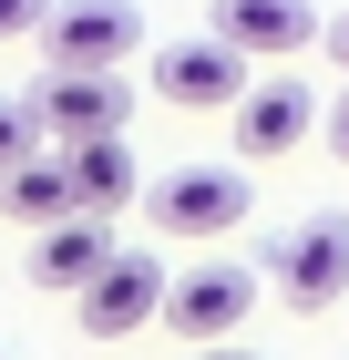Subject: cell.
<instances>
[{"mask_svg": "<svg viewBox=\"0 0 349 360\" xmlns=\"http://www.w3.org/2000/svg\"><path fill=\"white\" fill-rule=\"evenodd\" d=\"M144 217L175 248H206V237H226L246 217V165H175V175H154L144 186Z\"/></svg>", "mask_w": 349, "mask_h": 360, "instance_id": "cell-1", "label": "cell"}, {"mask_svg": "<svg viewBox=\"0 0 349 360\" xmlns=\"http://www.w3.org/2000/svg\"><path fill=\"white\" fill-rule=\"evenodd\" d=\"M268 288L288 309H308V319L339 309V288H349V217H339V206L308 217V226H288V237L268 248Z\"/></svg>", "mask_w": 349, "mask_h": 360, "instance_id": "cell-2", "label": "cell"}, {"mask_svg": "<svg viewBox=\"0 0 349 360\" xmlns=\"http://www.w3.org/2000/svg\"><path fill=\"white\" fill-rule=\"evenodd\" d=\"M164 299H175L164 257H154V248H124V257L72 299V319H82V340H124V330H164Z\"/></svg>", "mask_w": 349, "mask_h": 360, "instance_id": "cell-3", "label": "cell"}, {"mask_svg": "<svg viewBox=\"0 0 349 360\" xmlns=\"http://www.w3.org/2000/svg\"><path fill=\"white\" fill-rule=\"evenodd\" d=\"M41 52H52V72H124L144 52V11L134 0H62Z\"/></svg>", "mask_w": 349, "mask_h": 360, "instance_id": "cell-4", "label": "cell"}, {"mask_svg": "<svg viewBox=\"0 0 349 360\" xmlns=\"http://www.w3.org/2000/svg\"><path fill=\"white\" fill-rule=\"evenodd\" d=\"M154 93L175 113H216V103L237 113L257 83H246V52L226 41V31H195V41H164V52H154Z\"/></svg>", "mask_w": 349, "mask_h": 360, "instance_id": "cell-5", "label": "cell"}, {"mask_svg": "<svg viewBox=\"0 0 349 360\" xmlns=\"http://www.w3.org/2000/svg\"><path fill=\"white\" fill-rule=\"evenodd\" d=\"M246 309H257V268H237V257H195V268H175V299H164V330L206 350V340L246 330Z\"/></svg>", "mask_w": 349, "mask_h": 360, "instance_id": "cell-6", "label": "cell"}, {"mask_svg": "<svg viewBox=\"0 0 349 360\" xmlns=\"http://www.w3.org/2000/svg\"><path fill=\"white\" fill-rule=\"evenodd\" d=\"M31 113L52 144H93V134L134 124V83L124 72H52V83H31Z\"/></svg>", "mask_w": 349, "mask_h": 360, "instance_id": "cell-7", "label": "cell"}, {"mask_svg": "<svg viewBox=\"0 0 349 360\" xmlns=\"http://www.w3.org/2000/svg\"><path fill=\"white\" fill-rule=\"evenodd\" d=\"M216 31H226L246 62H298L308 41H329L319 0H216Z\"/></svg>", "mask_w": 349, "mask_h": 360, "instance_id": "cell-8", "label": "cell"}, {"mask_svg": "<svg viewBox=\"0 0 349 360\" xmlns=\"http://www.w3.org/2000/svg\"><path fill=\"white\" fill-rule=\"evenodd\" d=\"M308 134H329V124H319V93L298 83V72H288V83H257V93L237 103V155H246V165H268V155H298Z\"/></svg>", "mask_w": 349, "mask_h": 360, "instance_id": "cell-9", "label": "cell"}, {"mask_svg": "<svg viewBox=\"0 0 349 360\" xmlns=\"http://www.w3.org/2000/svg\"><path fill=\"white\" fill-rule=\"evenodd\" d=\"M113 257H124V248H113V226H103V217H62V226H41V237H31V288L82 299Z\"/></svg>", "mask_w": 349, "mask_h": 360, "instance_id": "cell-10", "label": "cell"}, {"mask_svg": "<svg viewBox=\"0 0 349 360\" xmlns=\"http://www.w3.org/2000/svg\"><path fill=\"white\" fill-rule=\"evenodd\" d=\"M0 206L41 237V226H62V217H82V186H72V165H52V155H31V165H11L0 175Z\"/></svg>", "mask_w": 349, "mask_h": 360, "instance_id": "cell-11", "label": "cell"}, {"mask_svg": "<svg viewBox=\"0 0 349 360\" xmlns=\"http://www.w3.org/2000/svg\"><path fill=\"white\" fill-rule=\"evenodd\" d=\"M62 165H72V186H82V217H113V206L134 195V144H124V134L62 144Z\"/></svg>", "mask_w": 349, "mask_h": 360, "instance_id": "cell-12", "label": "cell"}, {"mask_svg": "<svg viewBox=\"0 0 349 360\" xmlns=\"http://www.w3.org/2000/svg\"><path fill=\"white\" fill-rule=\"evenodd\" d=\"M41 144H52V134H41V113H31V93H0V175H11V165H31Z\"/></svg>", "mask_w": 349, "mask_h": 360, "instance_id": "cell-13", "label": "cell"}, {"mask_svg": "<svg viewBox=\"0 0 349 360\" xmlns=\"http://www.w3.org/2000/svg\"><path fill=\"white\" fill-rule=\"evenodd\" d=\"M62 0H0V41H41Z\"/></svg>", "mask_w": 349, "mask_h": 360, "instance_id": "cell-14", "label": "cell"}, {"mask_svg": "<svg viewBox=\"0 0 349 360\" xmlns=\"http://www.w3.org/2000/svg\"><path fill=\"white\" fill-rule=\"evenodd\" d=\"M329 155L349 165V83H339V103H329Z\"/></svg>", "mask_w": 349, "mask_h": 360, "instance_id": "cell-15", "label": "cell"}, {"mask_svg": "<svg viewBox=\"0 0 349 360\" xmlns=\"http://www.w3.org/2000/svg\"><path fill=\"white\" fill-rule=\"evenodd\" d=\"M329 62H339V72H349V11H339V21H329Z\"/></svg>", "mask_w": 349, "mask_h": 360, "instance_id": "cell-16", "label": "cell"}, {"mask_svg": "<svg viewBox=\"0 0 349 360\" xmlns=\"http://www.w3.org/2000/svg\"><path fill=\"white\" fill-rule=\"evenodd\" d=\"M195 360H268V350H237V340H206Z\"/></svg>", "mask_w": 349, "mask_h": 360, "instance_id": "cell-17", "label": "cell"}]
</instances>
